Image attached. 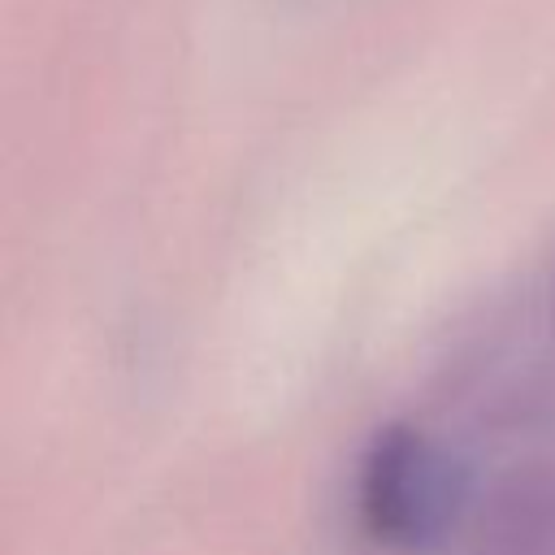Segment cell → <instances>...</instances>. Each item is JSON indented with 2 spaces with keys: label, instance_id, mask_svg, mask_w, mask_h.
Listing matches in <instances>:
<instances>
[{
  "label": "cell",
  "instance_id": "cell-1",
  "mask_svg": "<svg viewBox=\"0 0 555 555\" xmlns=\"http://www.w3.org/2000/svg\"><path fill=\"white\" fill-rule=\"evenodd\" d=\"M460 503L464 468L438 438L416 425H386L373 434L356 477V507L377 542H429L451 525Z\"/></svg>",
  "mask_w": 555,
  "mask_h": 555
}]
</instances>
